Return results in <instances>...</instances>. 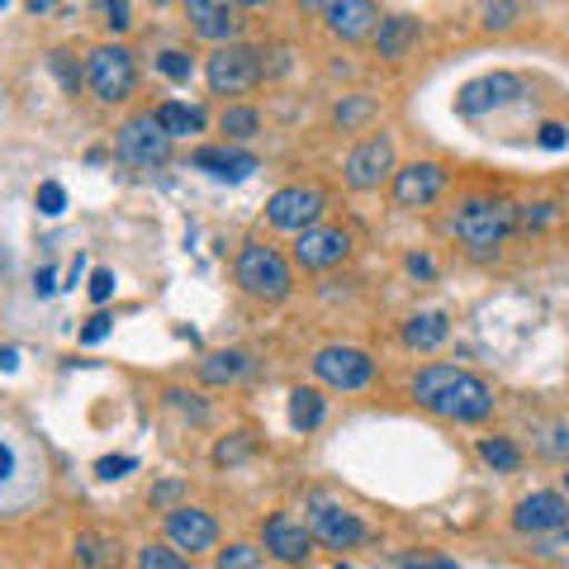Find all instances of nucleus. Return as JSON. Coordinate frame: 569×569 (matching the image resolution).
I'll use <instances>...</instances> for the list:
<instances>
[{
	"instance_id": "44",
	"label": "nucleus",
	"mask_w": 569,
	"mask_h": 569,
	"mask_svg": "<svg viewBox=\"0 0 569 569\" xmlns=\"http://www.w3.org/2000/svg\"><path fill=\"white\" fill-rule=\"evenodd\" d=\"M52 280H58V276H52V266H43V271L33 276V284H39V295H52V290H58V284H52Z\"/></svg>"
},
{
	"instance_id": "3",
	"label": "nucleus",
	"mask_w": 569,
	"mask_h": 569,
	"mask_svg": "<svg viewBox=\"0 0 569 569\" xmlns=\"http://www.w3.org/2000/svg\"><path fill=\"white\" fill-rule=\"evenodd\" d=\"M238 284L252 299H266V305H276V299L290 295V261H284L276 247L266 242H247L238 252Z\"/></svg>"
},
{
	"instance_id": "49",
	"label": "nucleus",
	"mask_w": 569,
	"mask_h": 569,
	"mask_svg": "<svg viewBox=\"0 0 569 569\" xmlns=\"http://www.w3.org/2000/svg\"><path fill=\"white\" fill-rule=\"evenodd\" d=\"M565 485H569V475H565Z\"/></svg>"
},
{
	"instance_id": "6",
	"label": "nucleus",
	"mask_w": 569,
	"mask_h": 569,
	"mask_svg": "<svg viewBox=\"0 0 569 569\" xmlns=\"http://www.w3.org/2000/svg\"><path fill=\"white\" fill-rule=\"evenodd\" d=\"M313 376L332 385V389H366L370 380H376V361H370V351L361 347H347V342H332V347H318L313 351Z\"/></svg>"
},
{
	"instance_id": "39",
	"label": "nucleus",
	"mask_w": 569,
	"mask_h": 569,
	"mask_svg": "<svg viewBox=\"0 0 569 569\" xmlns=\"http://www.w3.org/2000/svg\"><path fill=\"white\" fill-rule=\"evenodd\" d=\"M110 295H114V271H104V266H100V271L91 276V299H96V305H104Z\"/></svg>"
},
{
	"instance_id": "48",
	"label": "nucleus",
	"mask_w": 569,
	"mask_h": 569,
	"mask_svg": "<svg viewBox=\"0 0 569 569\" xmlns=\"http://www.w3.org/2000/svg\"><path fill=\"white\" fill-rule=\"evenodd\" d=\"M332 569H356V565H332Z\"/></svg>"
},
{
	"instance_id": "10",
	"label": "nucleus",
	"mask_w": 569,
	"mask_h": 569,
	"mask_svg": "<svg viewBox=\"0 0 569 569\" xmlns=\"http://www.w3.org/2000/svg\"><path fill=\"white\" fill-rule=\"evenodd\" d=\"M114 152L123 157V162H133V167H162L167 157H171V138L157 129L152 114H133V119L119 129Z\"/></svg>"
},
{
	"instance_id": "11",
	"label": "nucleus",
	"mask_w": 569,
	"mask_h": 569,
	"mask_svg": "<svg viewBox=\"0 0 569 569\" xmlns=\"http://www.w3.org/2000/svg\"><path fill=\"white\" fill-rule=\"evenodd\" d=\"M389 176H395V142L385 133L380 138H366L347 152V186L351 190H380Z\"/></svg>"
},
{
	"instance_id": "32",
	"label": "nucleus",
	"mask_w": 569,
	"mask_h": 569,
	"mask_svg": "<svg viewBox=\"0 0 569 569\" xmlns=\"http://www.w3.org/2000/svg\"><path fill=\"white\" fill-rule=\"evenodd\" d=\"M247 451H252V441H247V432H238L233 441H219V447H213V466H233V460H242Z\"/></svg>"
},
{
	"instance_id": "28",
	"label": "nucleus",
	"mask_w": 569,
	"mask_h": 569,
	"mask_svg": "<svg viewBox=\"0 0 569 569\" xmlns=\"http://www.w3.org/2000/svg\"><path fill=\"white\" fill-rule=\"evenodd\" d=\"M479 456H485L493 470H518V466H522V451L512 447L508 437H489L485 447H479Z\"/></svg>"
},
{
	"instance_id": "43",
	"label": "nucleus",
	"mask_w": 569,
	"mask_h": 569,
	"mask_svg": "<svg viewBox=\"0 0 569 569\" xmlns=\"http://www.w3.org/2000/svg\"><path fill=\"white\" fill-rule=\"evenodd\" d=\"M541 148H565V129H560V123H546V129H541Z\"/></svg>"
},
{
	"instance_id": "16",
	"label": "nucleus",
	"mask_w": 569,
	"mask_h": 569,
	"mask_svg": "<svg viewBox=\"0 0 569 569\" xmlns=\"http://www.w3.org/2000/svg\"><path fill=\"white\" fill-rule=\"evenodd\" d=\"M512 527L518 531H560V527H569V503L560 493H550V489H541V493H527L522 503H518V512H512Z\"/></svg>"
},
{
	"instance_id": "7",
	"label": "nucleus",
	"mask_w": 569,
	"mask_h": 569,
	"mask_svg": "<svg viewBox=\"0 0 569 569\" xmlns=\"http://www.w3.org/2000/svg\"><path fill=\"white\" fill-rule=\"evenodd\" d=\"M527 91L522 77H512V71H489V77H475L460 86V96H456V110L466 114V119H479V114H489V110H508L512 100H518Z\"/></svg>"
},
{
	"instance_id": "15",
	"label": "nucleus",
	"mask_w": 569,
	"mask_h": 569,
	"mask_svg": "<svg viewBox=\"0 0 569 569\" xmlns=\"http://www.w3.org/2000/svg\"><path fill=\"white\" fill-rule=\"evenodd\" d=\"M167 537L176 550H209L213 541H219V522L209 518L204 508H171L167 512Z\"/></svg>"
},
{
	"instance_id": "34",
	"label": "nucleus",
	"mask_w": 569,
	"mask_h": 569,
	"mask_svg": "<svg viewBox=\"0 0 569 569\" xmlns=\"http://www.w3.org/2000/svg\"><path fill=\"white\" fill-rule=\"evenodd\" d=\"M485 29H512V20L522 14V6H485Z\"/></svg>"
},
{
	"instance_id": "45",
	"label": "nucleus",
	"mask_w": 569,
	"mask_h": 569,
	"mask_svg": "<svg viewBox=\"0 0 569 569\" xmlns=\"http://www.w3.org/2000/svg\"><path fill=\"white\" fill-rule=\"evenodd\" d=\"M408 271H413V276H422V280H427V276H432V271H437V266H432V261H427V257H408Z\"/></svg>"
},
{
	"instance_id": "31",
	"label": "nucleus",
	"mask_w": 569,
	"mask_h": 569,
	"mask_svg": "<svg viewBox=\"0 0 569 569\" xmlns=\"http://www.w3.org/2000/svg\"><path fill=\"white\" fill-rule=\"evenodd\" d=\"M67 209V190L58 181H43L39 186V213H48V219H58V213Z\"/></svg>"
},
{
	"instance_id": "4",
	"label": "nucleus",
	"mask_w": 569,
	"mask_h": 569,
	"mask_svg": "<svg viewBox=\"0 0 569 569\" xmlns=\"http://www.w3.org/2000/svg\"><path fill=\"white\" fill-rule=\"evenodd\" d=\"M204 77H209V91L213 96H242V91H252V86L261 81V48H252V43H228V48H219L209 58Z\"/></svg>"
},
{
	"instance_id": "41",
	"label": "nucleus",
	"mask_w": 569,
	"mask_h": 569,
	"mask_svg": "<svg viewBox=\"0 0 569 569\" xmlns=\"http://www.w3.org/2000/svg\"><path fill=\"white\" fill-rule=\"evenodd\" d=\"M100 10H104V24H110V29H129V6H123V0H119V6L110 0V6H100Z\"/></svg>"
},
{
	"instance_id": "30",
	"label": "nucleus",
	"mask_w": 569,
	"mask_h": 569,
	"mask_svg": "<svg viewBox=\"0 0 569 569\" xmlns=\"http://www.w3.org/2000/svg\"><path fill=\"white\" fill-rule=\"evenodd\" d=\"M219 569H261V550L257 546H228L219 550Z\"/></svg>"
},
{
	"instance_id": "40",
	"label": "nucleus",
	"mask_w": 569,
	"mask_h": 569,
	"mask_svg": "<svg viewBox=\"0 0 569 569\" xmlns=\"http://www.w3.org/2000/svg\"><path fill=\"white\" fill-rule=\"evenodd\" d=\"M403 569H456V560H447V556H408Z\"/></svg>"
},
{
	"instance_id": "33",
	"label": "nucleus",
	"mask_w": 569,
	"mask_h": 569,
	"mask_svg": "<svg viewBox=\"0 0 569 569\" xmlns=\"http://www.w3.org/2000/svg\"><path fill=\"white\" fill-rule=\"evenodd\" d=\"M157 67H162V77H171V81H190V58L176 48H167L162 58H157Z\"/></svg>"
},
{
	"instance_id": "23",
	"label": "nucleus",
	"mask_w": 569,
	"mask_h": 569,
	"mask_svg": "<svg viewBox=\"0 0 569 569\" xmlns=\"http://www.w3.org/2000/svg\"><path fill=\"white\" fill-rule=\"evenodd\" d=\"M247 370H252V356L247 351H209L204 361H200V380L204 385H233V380H242Z\"/></svg>"
},
{
	"instance_id": "9",
	"label": "nucleus",
	"mask_w": 569,
	"mask_h": 569,
	"mask_svg": "<svg viewBox=\"0 0 569 569\" xmlns=\"http://www.w3.org/2000/svg\"><path fill=\"white\" fill-rule=\"evenodd\" d=\"M323 190L313 186H284L271 194V204H266V219H271L276 228H284V233H309V228H318V213H323Z\"/></svg>"
},
{
	"instance_id": "18",
	"label": "nucleus",
	"mask_w": 569,
	"mask_h": 569,
	"mask_svg": "<svg viewBox=\"0 0 569 569\" xmlns=\"http://www.w3.org/2000/svg\"><path fill=\"white\" fill-rule=\"evenodd\" d=\"M190 162H194V171H209L213 181H247V176L257 171V157L238 152V148H200Z\"/></svg>"
},
{
	"instance_id": "38",
	"label": "nucleus",
	"mask_w": 569,
	"mask_h": 569,
	"mask_svg": "<svg viewBox=\"0 0 569 569\" xmlns=\"http://www.w3.org/2000/svg\"><path fill=\"white\" fill-rule=\"evenodd\" d=\"M133 466H138L133 456H104L100 466H96V475H100V479H119V475H129Z\"/></svg>"
},
{
	"instance_id": "36",
	"label": "nucleus",
	"mask_w": 569,
	"mask_h": 569,
	"mask_svg": "<svg viewBox=\"0 0 569 569\" xmlns=\"http://www.w3.org/2000/svg\"><path fill=\"white\" fill-rule=\"evenodd\" d=\"M67 58H71V52H52V71H58V81L67 86V91H77V86H81V67H71Z\"/></svg>"
},
{
	"instance_id": "5",
	"label": "nucleus",
	"mask_w": 569,
	"mask_h": 569,
	"mask_svg": "<svg viewBox=\"0 0 569 569\" xmlns=\"http://www.w3.org/2000/svg\"><path fill=\"white\" fill-rule=\"evenodd\" d=\"M86 81H91V91L104 100V104H119L133 96L138 86V67H133V52L129 48H114L104 43L91 52V62H86Z\"/></svg>"
},
{
	"instance_id": "1",
	"label": "nucleus",
	"mask_w": 569,
	"mask_h": 569,
	"mask_svg": "<svg viewBox=\"0 0 569 569\" xmlns=\"http://www.w3.org/2000/svg\"><path fill=\"white\" fill-rule=\"evenodd\" d=\"M413 399L437 418L451 422H485L493 413V389L460 366H427L413 380Z\"/></svg>"
},
{
	"instance_id": "37",
	"label": "nucleus",
	"mask_w": 569,
	"mask_h": 569,
	"mask_svg": "<svg viewBox=\"0 0 569 569\" xmlns=\"http://www.w3.org/2000/svg\"><path fill=\"white\" fill-rule=\"evenodd\" d=\"M14 475H20V451H14L10 437H0V485L14 479Z\"/></svg>"
},
{
	"instance_id": "46",
	"label": "nucleus",
	"mask_w": 569,
	"mask_h": 569,
	"mask_svg": "<svg viewBox=\"0 0 569 569\" xmlns=\"http://www.w3.org/2000/svg\"><path fill=\"white\" fill-rule=\"evenodd\" d=\"M176 489H181V485H162V489H152V498H157V503H167V498H171Z\"/></svg>"
},
{
	"instance_id": "24",
	"label": "nucleus",
	"mask_w": 569,
	"mask_h": 569,
	"mask_svg": "<svg viewBox=\"0 0 569 569\" xmlns=\"http://www.w3.org/2000/svg\"><path fill=\"white\" fill-rule=\"evenodd\" d=\"M77 560L86 569H119V541L110 537H96V531H86V537H77Z\"/></svg>"
},
{
	"instance_id": "8",
	"label": "nucleus",
	"mask_w": 569,
	"mask_h": 569,
	"mask_svg": "<svg viewBox=\"0 0 569 569\" xmlns=\"http://www.w3.org/2000/svg\"><path fill=\"white\" fill-rule=\"evenodd\" d=\"M309 531H313V541H323L328 550H351L366 541V522L356 518L351 508L332 503V498H313L309 503Z\"/></svg>"
},
{
	"instance_id": "14",
	"label": "nucleus",
	"mask_w": 569,
	"mask_h": 569,
	"mask_svg": "<svg viewBox=\"0 0 569 569\" xmlns=\"http://www.w3.org/2000/svg\"><path fill=\"white\" fill-rule=\"evenodd\" d=\"M441 190H447V171H441L437 162H413V167L395 171V200H399L403 209L432 204Z\"/></svg>"
},
{
	"instance_id": "29",
	"label": "nucleus",
	"mask_w": 569,
	"mask_h": 569,
	"mask_svg": "<svg viewBox=\"0 0 569 569\" xmlns=\"http://www.w3.org/2000/svg\"><path fill=\"white\" fill-rule=\"evenodd\" d=\"M370 114H376V100L370 96H351L337 104V123H342V129H356V123H366Z\"/></svg>"
},
{
	"instance_id": "20",
	"label": "nucleus",
	"mask_w": 569,
	"mask_h": 569,
	"mask_svg": "<svg viewBox=\"0 0 569 569\" xmlns=\"http://www.w3.org/2000/svg\"><path fill=\"white\" fill-rule=\"evenodd\" d=\"M413 43H418V20L413 14H380V24H376L380 58H408V48Z\"/></svg>"
},
{
	"instance_id": "17",
	"label": "nucleus",
	"mask_w": 569,
	"mask_h": 569,
	"mask_svg": "<svg viewBox=\"0 0 569 569\" xmlns=\"http://www.w3.org/2000/svg\"><path fill=\"white\" fill-rule=\"evenodd\" d=\"M186 14H190V24H194L200 39H213L223 48L242 33V10L238 6H219V0H190Z\"/></svg>"
},
{
	"instance_id": "22",
	"label": "nucleus",
	"mask_w": 569,
	"mask_h": 569,
	"mask_svg": "<svg viewBox=\"0 0 569 569\" xmlns=\"http://www.w3.org/2000/svg\"><path fill=\"white\" fill-rule=\"evenodd\" d=\"M157 129H162L171 142L176 138H190V133H204V110H194V104H181V100H162L152 110Z\"/></svg>"
},
{
	"instance_id": "26",
	"label": "nucleus",
	"mask_w": 569,
	"mask_h": 569,
	"mask_svg": "<svg viewBox=\"0 0 569 569\" xmlns=\"http://www.w3.org/2000/svg\"><path fill=\"white\" fill-rule=\"evenodd\" d=\"M138 569H190V560L176 546H157L152 541V546L138 550Z\"/></svg>"
},
{
	"instance_id": "12",
	"label": "nucleus",
	"mask_w": 569,
	"mask_h": 569,
	"mask_svg": "<svg viewBox=\"0 0 569 569\" xmlns=\"http://www.w3.org/2000/svg\"><path fill=\"white\" fill-rule=\"evenodd\" d=\"M261 541H266V550H271L276 560H284V565H305V560L313 556V531H309L305 522H295L290 512H276V518H266Z\"/></svg>"
},
{
	"instance_id": "42",
	"label": "nucleus",
	"mask_w": 569,
	"mask_h": 569,
	"mask_svg": "<svg viewBox=\"0 0 569 569\" xmlns=\"http://www.w3.org/2000/svg\"><path fill=\"white\" fill-rule=\"evenodd\" d=\"M104 332H110V318H104V313H96V318H91V323H86V328H81V342H100V337H104Z\"/></svg>"
},
{
	"instance_id": "13",
	"label": "nucleus",
	"mask_w": 569,
	"mask_h": 569,
	"mask_svg": "<svg viewBox=\"0 0 569 569\" xmlns=\"http://www.w3.org/2000/svg\"><path fill=\"white\" fill-rule=\"evenodd\" d=\"M351 252V238L342 228H309V233H299L295 242V261L305 266V271H328Z\"/></svg>"
},
{
	"instance_id": "19",
	"label": "nucleus",
	"mask_w": 569,
	"mask_h": 569,
	"mask_svg": "<svg viewBox=\"0 0 569 569\" xmlns=\"http://www.w3.org/2000/svg\"><path fill=\"white\" fill-rule=\"evenodd\" d=\"M328 14V29L342 33V39H366L370 29L380 24V10L370 0H342V6H323Z\"/></svg>"
},
{
	"instance_id": "35",
	"label": "nucleus",
	"mask_w": 569,
	"mask_h": 569,
	"mask_svg": "<svg viewBox=\"0 0 569 569\" xmlns=\"http://www.w3.org/2000/svg\"><path fill=\"white\" fill-rule=\"evenodd\" d=\"M541 451H546V456L569 460V422H556V427H550V437L541 441Z\"/></svg>"
},
{
	"instance_id": "2",
	"label": "nucleus",
	"mask_w": 569,
	"mask_h": 569,
	"mask_svg": "<svg viewBox=\"0 0 569 569\" xmlns=\"http://www.w3.org/2000/svg\"><path fill=\"white\" fill-rule=\"evenodd\" d=\"M512 228H518V204L493 200V194H470L451 219V233L466 242L470 252H493V247H503Z\"/></svg>"
},
{
	"instance_id": "25",
	"label": "nucleus",
	"mask_w": 569,
	"mask_h": 569,
	"mask_svg": "<svg viewBox=\"0 0 569 569\" xmlns=\"http://www.w3.org/2000/svg\"><path fill=\"white\" fill-rule=\"evenodd\" d=\"M290 422L299 432H313L318 422H323V395L318 389H295L290 395Z\"/></svg>"
},
{
	"instance_id": "47",
	"label": "nucleus",
	"mask_w": 569,
	"mask_h": 569,
	"mask_svg": "<svg viewBox=\"0 0 569 569\" xmlns=\"http://www.w3.org/2000/svg\"><path fill=\"white\" fill-rule=\"evenodd\" d=\"M0 366H6V370H14V366H20V361H14V347H6V351H0Z\"/></svg>"
},
{
	"instance_id": "21",
	"label": "nucleus",
	"mask_w": 569,
	"mask_h": 569,
	"mask_svg": "<svg viewBox=\"0 0 569 569\" xmlns=\"http://www.w3.org/2000/svg\"><path fill=\"white\" fill-rule=\"evenodd\" d=\"M447 332H451V318L447 313H441V309H422V313H413L403 323V342L413 347V351H432V347L447 342Z\"/></svg>"
},
{
	"instance_id": "27",
	"label": "nucleus",
	"mask_w": 569,
	"mask_h": 569,
	"mask_svg": "<svg viewBox=\"0 0 569 569\" xmlns=\"http://www.w3.org/2000/svg\"><path fill=\"white\" fill-rule=\"evenodd\" d=\"M219 123H223V133H228V138H252V133L261 129V114H257V110H247V104H228Z\"/></svg>"
}]
</instances>
